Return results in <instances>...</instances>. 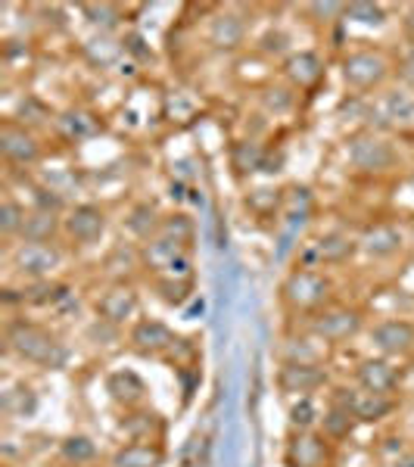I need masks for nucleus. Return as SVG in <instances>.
Returning <instances> with one entry per match:
<instances>
[{
  "label": "nucleus",
  "mask_w": 414,
  "mask_h": 467,
  "mask_svg": "<svg viewBox=\"0 0 414 467\" xmlns=\"http://www.w3.org/2000/svg\"><path fill=\"white\" fill-rule=\"evenodd\" d=\"M411 240H414V222H411Z\"/></svg>",
  "instance_id": "nucleus-43"
},
{
  "label": "nucleus",
  "mask_w": 414,
  "mask_h": 467,
  "mask_svg": "<svg viewBox=\"0 0 414 467\" xmlns=\"http://www.w3.org/2000/svg\"><path fill=\"white\" fill-rule=\"evenodd\" d=\"M371 343L378 356L409 358L414 352V321L409 318H383L371 327Z\"/></svg>",
  "instance_id": "nucleus-12"
},
{
  "label": "nucleus",
  "mask_w": 414,
  "mask_h": 467,
  "mask_svg": "<svg viewBox=\"0 0 414 467\" xmlns=\"http://www.w3.org/2000/svg\"><path fill=\"white\" fill-rule=\"evenodd\" d=\"M138 312H140V296L131 284L119 281L107 287L97 296V318L109 327H125V324H134L138 321Z\"/></svg>",
  "instance_id": "nucleus-9"
},
{
  "label": "nucleus",
  "mask_w": 414,
  "mask_h": 467,
  "mask_svg": "<svg viewBox=\"0 0 414 467\" xmlns=\"http://www.w3.org/2000/svg\"><path fill=\"white\" fill-rule=\"evenodd\" d=\"M305 10H308V16H312L315 22L346 19V4H308Z\"/></svg>",
  "instance_id": "nucleus-38"
},
{
  "label": "nucleus",
  "mask_w": 414,
  "mask_h": 467,
  "mask_svg": "<svg viewBox=\"0 0 414 467\" xmlns=\"http://www.w3.org/2000/svg\"><path fill=\"white\" fill-rule=\"evenodd\" d=\"M346 19L358 22V26L380 28L387 22V6L371 4V0H356V4H346Z\"/></svg>",
  "instance_id": "nucleus-32"
},
{
  "label": "nucleus",
  "mask_w": 414,
  "mask_h": 467,
  "mask_svg": "<svg viewBox=\"0 0 414 467\" xmlns=\"http://www.w3.org/2000/svg\"><path fill=\"white\" fill-rule=\"evenodd\" d=\"M356 253H358V237H349V234H343V231H330L325 237L315 240L312 262H315V268L343 265V262H349Z\"/></svg>",
  "instance_id": "nucleus-19"
},
{
  "label": "nucleus",
  "mask_w": 414,
  "mask_h": 467,
  "mask_svg": "<svg viewBox=\"0 0 414 467\" xmlns=\"http://www.w3.org/2000/svg\"><path fill=\"white\" fill-rule=\"evenodd\" d=\"M41 153H44V147L32 128H26L19 122L0 125V156L10 165H35L41 160Z\"/></svg>",
  "instance_id": "nucleus-13"
},
{
  "label": "nucleus",
  "mask_w": 414,
  "mask_h": 467,
  "mask_svg": "<svg viewBox=\"0 0 414 467\" xmlns=\"http://www.w3.org/2000/svg\"><path fill=\"white\" fill-rule=\"evenodd\" d=\"M107 389L112 393V399H116V402L125 405V409H134V405H140V402H144V396H147L144 380H140L138 374H131V371L109 374Z\"/></svg>",
  "instance_id": "nucleus-24"
},
{
  "label": "nucleus",
  "mask_w": 414,
  "mask_h": 467,
  "mask_svg": "<svg viewBox=\"0 0 414 467\" xmlns=\"http://www.w3.org/2000/svg\"><path fill=\"white\" fill-rule=\"evenodd\" d=\"M277 387L290 399L315 396L321 387H327V371L325 365H315V361H284L277 371Z\"/></svg>",
  "instance_id": "nucleus-11"
},
{
  "label": "nucleus",
  "mask_w": 414,
  "mask_h": 467,
  "mask_svg": "<svg viewBox=\"0 0 414 467\" xmlns=\"http://www.w3.org/2000/svg\"><path fill=\"white\" fill-rule=\"evenodd\" d=\"M281 69L293 90H312L325 78V59L315 54V50H299V54L284 57Z\"/></svg>",
  "instance_id": "nucleus-17"
},
{
  "label": "nucleus",
  "mask_w": 414,
  "mask_h": 467,
  "mask_svg": "<svg viewBox=\"0 0 414 467\" xmlns=\"http://www.w3.org/2000/svg\"><path fill=\"white\" fill-rule=\"evenodd\" d=\"M122 54H125V47L116 41V37H109L107 32L97 35V37H90V41L85 44V57L94 66H100V69H103V66H112Z\"/></svg>",
  "instance_id": "nucleus-28"
},
{
  "label": "nucleus",
  "mask_w": 414,
  "mask_h": 467,
  "mask_svg": "<svg viewBox=\"0 0 414 467\" xmlns=\"http://www.w3.org/2000/svg\"><path fill=\"white\" fill-rule=\"evenodd\" d=\"M85 16L94 22V26H100L103 32H107V28H112L119 22V6H112V4H88L85 6Z\"/></svg>",
  "instance_id": "nucleus-36"
},
{
  "label": "nucleus",
  "mask_w": 414,
  "mask_h": 467,
  "mask_svg": "<svg viewBox=\"0 0 414 467\" xmlns=\"http://www.w3.org/2000/svg\"><path fill=\"white\" fill-rule=\"evenodd\" d=\"M165 451L160 442L128 440L109 455V467H162Z\"/></svg>",
  "instance_id": "nucleus-21"
},
{
  "label": "nucleus",
  "mask_w": 414,
  "mask_h": 467,
  "mask_svg": "<svg viewBox=\"0 0 414 467\" xmlns=\"http://www.w3.org/2000/svg\"><path fill=\"white\" fill-rule=\"evenodd\" d=\"M206 41L212 44L215 50H237L240 44L246 41V22L231 10L215 13V16L209 19Z\"/></svg>",
  "instance_id": "nucleus-20"
},
{
  "label": "nucleus",
  "mask_w": 414,
  "mask_h": 467,
  "mask_svg": "<svg viewBox=\"0 0 414 467\" xmlns=\"http://www.w3.org/2000/svg\"><path fill=\"white\" fill-rule=\"evenodd\" d=\"M63 234L75 246H90L107 234V213L94 202H81L63 218Z\"/></svg>",
  "instance_id": "nucleus-14"
},
{
  "label": "nucleus",
  "mask_w": 414,
  "mask_h": 467,
  "mask_svg": "<svg viewBox=\"0 0 414 467\" xmlns=\"http://www.w3.org/2000/svg\"><path fill=\"white\" fill-rule=\"evenodd\" d=\"M334 402H343L346 409L356 414L358 424H378V420L389 418L396 411V396H378V393H365V389H336Z\"/></svg>",
  "instance_id": "nucleus-16"
},
{
  "label": "nucleus",
  "mask_w": 414,
  "mask_h": 467,
  "mask_svg": "<svg viewBox=\"0 0 414 467\" xmlns=\"http://www.w3.org/2000/svg\"><path fill=\"white\" fill-rule=\"evenodd\" d=\"M281 303L293 315H318L334 303V281L315 265H296L281 284Z\"/></svg>",
  "instance_id": "nucleus-1"
},
{
  "label": "nucleus",
  "mask_w": 414,
  "mask_h": 467,
  "mask_svg": "<svg viewBox=\"0 0 414 467\" xmlns=\"http://www.w3.org/2000/svg\"><path fill=\"white\" fill-rule=\"evenodd\" d=\"M409 187H411V193H414V175L409 178Z\"/></svg>",
  "instance_id": "nucleus-42"
},
{
  "label": "nucleus",
  "mask_w": 414,
  "mask_h": 467,
  "mask_svg": "<svg viewBox=\"0 0 414 467\" xmlns=\"http://www.w3.org/2000/svg\"><path fill=\"white\" fill-rule=\"evenodd\" d=\"M284 462H287V467H334V440L318 427L315 431H293L287 449H284Z\"/></svg>",
  "instance_id": "nucleus-5"
},
{
  "label": "nucleus",
  "mask_w": 414,
  "mask_h": 467,
  "mask_svg": "<svg viewBox=\"0 0 414 467\" xmlns=\"http://www.w3.org/2000/svg\"><path fill=\"white\" fill-rule=\"evenodd\" d=\"M398 75H402L409 85H414V50H409L405 54V59H402V66H398Z\"/></svg>",
  "instance_id": "nucleus-40"
},
{
  "label": "nucleus",
  "mask_w": 414,
  "mask_h": 467,
  "mask_svg": "<svg viewBox=\"0 0 414 467\" xmlns=\"http://www.w3.org/2000/svg\"><path fill=\"white\" fill-rule=\"evenodd\" d=\"M393 72V63L383 50H356L340 63V75L343 81L352 90H374L380 88L383 81Z\"/></svg>",
  "instance_id": "nucleus-6"
},
{
  "label": "nucleus",
  "mask_w": 414,
  "mask_h": 467,
  "mask_svg": "<svg viewBox=\"0 0 414 467\" xmlns=\"http://www.w3.org/2000/svg\"><path fill=\"white\" fill-rule=\"evenodd\" d=\"M26 215H28V209L22 206L16 197H10V193H6V197L0 200V234H4L6 240L22 237V224H26Z\"/></svg>",
  "instance_id": "nucleus-29"
},
{
  "label": "nucleus",
  "mask_w": 414,
  "mask_h": 467,
  "mask_svg": "<svg viewBox=\"0 0 414 467\" xmlns=\"http://www.w3.org/2000/svg\"><path fill=\"white\" fill-rule=\"evenodd\" d=\"M128 343L140 356H165L178 346V334L160 318H138L128 330Z\"/></svg>",
  "instance_id": "nucleus-15"
},
{
  "label": "nucleus",
  "mask_w": 414,
  "mask_h": 467,
  "mask_svg": "<svg viewBox=\"0 0 414 467\" xmlns=\"http://www.w3.org/2000/svg\"><path fill=\"white\" fill-rule=\"evenodd\" d=\"M398 467H414V451H411V455H405L402 462H398Z\"/></svg>",
  "instance_id": "nucleus-41"
},
{
  "label": "nucleus",
  "mask_w": 414,
  "mask_h": 467,
  "mask_svg": "<svg viewBox=\"0 0 414 467\" xmlns=\"http://www.w3.org/2000/svg\"><path fill=\"white\" fill-rule=\"evenodd\" d=\"M380 116L387 119V122H409L414 116V94H409V90H393V94H387L380 103Z\"/></svg>",
  "instance_id": "nucleus-30"
},
{
  "label": "nucleus",
  "mask_w": 414,
  "mask_h": 467,
  "mask_svg": "<svg viewBox=\"0 0 414 467\" xmlns=\"http://www.w3.org/2000/svg\"><path fill=\"white\" fill-rule=\"evenodd\" d=\"M356 387L365 393L378 396H396L402 387V371L387 356H367L356 365Z\"/></svg>",
  "instance_id": "nucleus-10"
},
{
  "label": "nucleus",
  "mask_w": 414,
  "mask_h": 467,
  "mask_svg": "<svg viewBox=\"0 0 414 467\" xmlns=\"http://www.w3.org/2000/svg\"><path fill=\"white\" fill-rule=\"evenodd\" d=\"M356 414H352L349 409H346L343 402H330V409L325 414V420H321V431H325L330 440H346V436L352 433V427H356Z\"/></svg>",
  "instance_id": "nucleus-27"
},
{
  "label": "nucleus",
  "mask_w": 414,
  "mask_h": 467,
  "mask_svg": "<svg viewBox=\"0 0 414 467\" xmlns=\"http://www.w3.org/2000/svg\"><path fill=\"white\" fill-rule=\"evenodd\" d=\"M128 231L134 234V237H140L147 244L150 237H156L160 234V224H162V215L156 213V206H150V202H140V206L131 209V215L125 218Z\"/></svg>",
  "instance_id": "nucleus-26"
},
{
  "label": "nucleus",
  "mask_w": 414,
  "mask_h": 467,
  "mask_svg": "<svg viewBox=\"0 0 414 467\" xmlns=\"http://www.w3.org/2000/svg\"><path fill=\"white\" fill-rule=\"evenodd\" d=\"M32 209H44V213H63V197L57 191H47V187H35L32 193Z\"/></svg>",
  "instance_id": "nucleus-37"
},
{
  "label": "nucleus",
  "mask_w": 414,
  "mask_h": 467,
  "mask_svg": "<svg viewBox=\"0 0 414 467\" xmlns=\"http://www.w3.org/2000/svg\"><path fill=\"white\" fill-rule=\"evenodd\" d=\"M349 162L365 175H383L398 162L396 147L374 131H358L349 138Z\"/></svg>",
  "instance_id": "nucleus-7"
},
{
  "label": "nucleus",
  "mask_w": 414,
  "mask_h": 467,
  "mask_svg": "<svg viewBox=\"0 0 414 467\" xmlns=\"http://www.w3.org/2000/svg\"><path fill=\"white\" fill-rule=\"evenodd\" d=\"M59 458H63L66 464H72V467H85L90 464L97 458V446H94V440L85 433H72V436H66L63 442H59Z\"/></svg>",
  "instance_id": "nucleus-25"
},
{
  "label": "nucleus",
  "mask_w": 414,
  "mask_h": 467,
  "mask_svg": "<svg viewBox=\"0 0 414 467\" xmlns=\"http://www.w3.org/2000/svg\"><path fill=\"white\" fill-rule=\"evenodd\" d=\"M138 259L150 275L160 281V277H175V281H191L193 275V250L191 244H178L162 234L150 237L147 244H140Z\"/></svg>",
  "instance_id": "nucleus-3"
},
{
  "label": "nucleus",
  "mask_w": 414,
  "mask_h": 467,
  "mask_svg": "<svg viewBox=\"0 0 414 467\" xmlns=\"http://www.w3.org/2000/svg\"><path fill=\"white\" fill-rule=\"evenodd\" d=\"M290 431H315L318 424V405H315L312 396H299L290 399Z\"/></svg>",
  "instance_id": "nucleus-31"
},
{
  "label": "nucleus",
  "mask_w": 414,
  "mask_h": 467,
  "mask_svg": "<svg viewBox=\"0 0 414 467\" xmlns=\"http://www.w3.org/2000/svg\"><path fill=\"white\" fill-rule=\"evenodd\" d=\"M59 234H63V218H59L57 213H44V209H28L19 240H32V244H54Z\"/></svg>",
  "instance_id": "nucleus-23"
},
{
  "label": "nucleus",
  "mask_w": 414,
  "mask_h": 467,
  "mask_svg": "<svg viewBox=\"0 0 414 467\" xmlns=\"http://www.w3.org/2000/svg\"><path fill=\"white\" fill-rule=\"evenodd\" d=\"M262 162H265V150L259 144H253V140H240V144L231 150V165H234L240 175L262 169Z\"/></svg>",
  "instance_id": "nucleus-33"
},
{
  "label": "nucleus",
  "mask_w": 414,
  "mask_h": 467,
  "mask_svg": "<svg viewBox=\"0 0 414 467\" xmlns=\"http://www.w3.org/2000/svg\"><path fill=\"white\" fill-rule=\"evenodd\" d=\"M262 50H265V54H274V57H284V54H287V35L268 32L265 37H262Z\"/></svg>",
  "instance_id": "nucleus-39"
},
{
  "label": "nucleus",
  "mask_w": 414,
  "mask_h": 467,
  "mask_svg": "<svg viewBox=\"0 0 414 467\" xmlns=\"http://www.w3.org/2000/svg\"><path fill=\"white\" fill-rule=\"evenodd\" d=\"M156 290H160L162 303H169V306H181L187 296H191V281H175V277H160V281H156Z\"/></svg>",
  "instance_id": "nucleus-35"
},
{
  "label": "nucleus",
  "mask_w": 414,
  "mask_h": 467,
  "mask_svg": "<svg viewBox=\"0 0 414 467\" xmlns=\"http://www.w3.org/2000/svg\"><path fill=\"white\" fill-rule=\"evenodd\" d=\"M358 250L371 259H393L402 250V228L396 222H374L361 231Z\"/></svg>",
  "instance_id": "nucleus-18"
},
{
  "label": "nucleus",
  "mask_w": 414,
  "mask_h": 467,
  "mask_svg": "<svg viewBox=\"0 0 414 467\" xmlns=\"http://www.w3.org/2000/svg\"><path fill=\"white\" fill-rule=\"evenodd\" d=\"M63 250L57 244H32V240H19L10 253L13 268L19 271L22 277H32V281H44L54 271L63 265Z\"/></svg>",
  "instance_id": "nucleus-8"
},
{
  "label": "nucleus",
  "mask_w": 414,
  "mask_h": 467,
  "mask_svg": "<svg viewBox=\"0 0 414 467\" xmlns=\"http://www.w3.org/2000/svg\"><path fill=\"white\" fill-rule=\"evenodd\" d=\"M160 234L169 240H178V244H191L193 240V222L187 215H165L160 224Z\"/></svg>",
  "instance_id": "nucleus-34"
},
{
  "label": "nucleus",
  "mask_w": 414,
  "mask_h": 467,
  "mask_svg": "<svg viewBox=\"0 0 414 467\" xmlns=\"http://www.w3.org/2000/svg\"><path fill=\"white\" fill-rule=\"evenodd\" d=\"M6 349L16 358L37 368H63L66 358H69L59 337L35 321H13L6 327Z\"/></svg>",
  "instance_id": "nucleus-2"
},
{
  "label": "nucleus",
  "mask_w": 414,
  "mask_h": 467,
  "mask_svg": "<svg viewBox=\"0 0 414 467\" xmlns=\"http://www.w3.org/2000/svg\"><path fill=\"white\" fill-rule=\"evenodd\" d=\"M365 327H367L365 312L356 306H343V303H330L327 308H321L318 315L308 318V334L318 337L325 346L352 343L356 337L365 334Z\"/></svg>",
  "instance_id": "nucleus-4"
},
{
  "label": "nucleus",
  "mask_w": 414,
  "mask_h": 467,
  "mask_svg": "<svg viewBox=\"0 0 414 467\" xmlns=\"http://www.w3.org/2000/svg\"><path fill=\"white\" fill-rule=\"evenodd\" d=\"M57 128H59V134H63L66 140H72V144H81V140L97 138V134L103 131V122L90 109L75 107V109L59 112Z\"/></svg>",
  "instance_id": "nucleus-22"
}]
</instances>
